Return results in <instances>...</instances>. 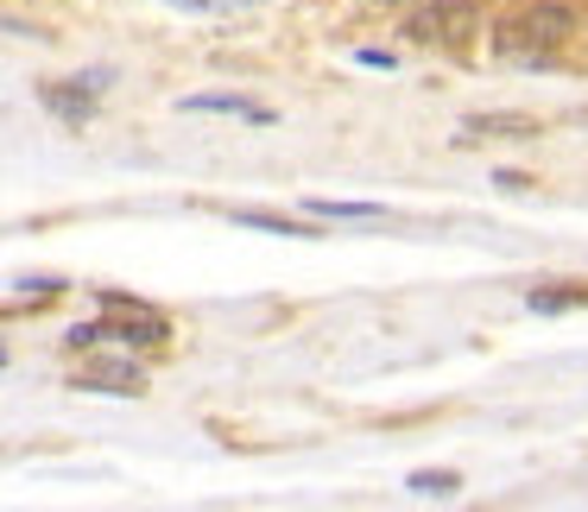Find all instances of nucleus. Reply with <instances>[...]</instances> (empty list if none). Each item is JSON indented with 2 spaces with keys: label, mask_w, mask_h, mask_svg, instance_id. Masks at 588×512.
I'll return each mask as SVG.
<instances>
[{
  "label": "nucleus",
  "mask_w": 588,
  "mask_h": 512,
  "mask_svg": "<svg viewBox=\"0 0 588 512\" xmlns=\"http://www.w3.org/2000/svg\"><path fill=\"white\" fill-rule=\"evenodd\" d=\"M481 32H487L481 0H436V7H424V13L411 20V38H424V45H443V52H468Z\"/></svg>",
  "instance_id": "nucleus-1"
},
{
  "label": "nucleus",
  "mask_w": 588,
  "mask_h": 512,
  "mask_svg": "<svg viewBox=\"0 0 588 512\" xmlns=\"http://www.w3.org/2000/svg\"><path fill=\"white\" fill-rule=\"evenodd\" d=\"M576 32H583V13H576V7H563V0H532V7L519 13V38H525V57L563 52Z\"/></svg>",
  "instance_id": "nucleus-2"
},
{
  "label": "nucleus",
  "mask_w": 588,
  "mask_h": 512,
  "mask_svg": "<svg viewBox=\"0 0 588 512\" xmlns=\"http://www.w3.org/2000/svg\"><path fill=\"white\" fill-rule=\"evenodd\" d=\"M537 121L532 114H468L462 121V140H537Z\"/></svg>",
  "instance_id": "nucleus-3"
},
{
  "label": "nucleus",
  "mask_w": 588,
  "mask_h": 512,
  "mask_svg": "<svg viewBox=\"0 0 588 512\" xmlns=\"http://www.w3.org/2000/svg\"><path fill=\"white\" fill-rule=\"evenodd\" d=\"M38 102L52 108L57 121H70V127H82V121L96 114V96H89L77 77H70V82H45V89H38Z\"/></svg>",
  "instance_id": "nucleus-4"
},
{
  "label": "nucleus",
  "mask_w": 588,
  "mask_h": 512,
  "mask_svg": "<svg viewBox=\"0 0 588 512\" xmlns=\"http://www.w3.org/2000/svg\"><path fill=\"white\" fill-rule=\"evenodd\" d=\"M184 114H241V121H273V108H259V102H247V96H190L184 102Z\"/></svg>",
  "instance_id": "nucleus-5"
},
{
  "label": "nucleus",
  "mask_w": 588,
  "mask_h": 512,
  "mask_svg": "<svg viewBox=\"0 0 588 512\" xmlns=\"http://www.w3.org/2000/svg\"><path fill=\"white\" fill-rule=\"evenodd\" d=\"M82 386H96V392H146V374L127 367V360H102V367H89Z\"/></svg>",
  "instance_id": "nucleus-6"
},
{
  "label": "nucleus",
  "mask_w": 588,
  "mask_h": 512,
  "mask_svg": "<svg viewBox=\"0 0 588 512\" xmlns=\"http://www.w3.org/2000/svg\"><path fill=\"white\" fill-rule=\"evenodd\" d=\"M310 215H323V222H380V203H330V197H317Z\"/></svg>",
  "instance_id": "nucleus-7"
},
{
  "label": "nucleus",
  "mask_w": 588,
  "mask_h": 512,
  "mask_svg": "<svg viewBox=\"0 0 588 512\" xmlns=\"http://www.w3.org/2000/svg\"><path fill=\"white\" fill-rule=\"evenodd\" d=\"M456 475H450V468H424V475H411V493H418V500H450V493H456Z\"/></svg>",
  "instance_id": "nucleus-8"
},
{
  "label": "nucleus",
  "mask_w": 588,
  "mask_h": 512,
  "mask_svg": "<svg viewBox=\"0 0 588 512\" xmlns=\"http://www.w3.org/2000/svg\"><path fill=\"white\" fill-rule=\"evenodd\" d=\"M234 222H247V229H266V234H310V229H298V222H285V215H259V209H241Z\"/></svg>",
  "instance_id": "nucleus-9"
},
{
  "label": "nucleus",
  "mask_w": 588,
  "mask_h": 512,
  "mask_svg": "<svg viewBox=\"0 0 588 512\" xmlns=\"http://www.w3.org/2000/svg\"><path fill=\"white\" fill-rule=\"evenodd\" d=\"M0 32H7V38H45L32 20H13V13H0Z\"/></svg>",
  "instance_id": "nucleus-10"
},
{
  "label": "nucleus",
  "mask_w": 588,
  "mask_h": 512,
  "mask_svg": "<svg viewBox=\"0 0 588 512\" xmlns=\"http://www.w3.org/2000/svg\"><path fill=\"white\" fill-rule=\"evenodd\" d=\"M82 89H89V96H102V89H108V82H114V70H82Z\"/></svg>",
  "instance_id": "nucleus-11"
},
{
  "label": "nucleus",
  "mask_w": 588,
  "mask_h": 512,
  "mask_svg": "<svg viewBox=\"0 0 588 512\" xmlns=\"http://www.w3.org/2000/svg\"><path fill=\"white\" fill-rule=\"evenodd\" d=\"M374 7H399V0H374Z\"/></svg>",
  "instance_id": "nucleus-12"
},
{
  "label": "nucleus",
  "mask_w": 588,
  "mask_h": 512,
  "mask_svg": "<svg viewBox=\"0 0 588 512\" xmlns=\"http://www.w3.org/2000/svg\"><path fill=\"white\" fill-rule=\"evenodd\" d=\"M583 127H588V114H583Z\"/></svg>",
  "instance_id": "nucleus-13"
}]
</instances>
